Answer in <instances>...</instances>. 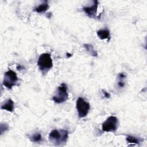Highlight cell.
<instances>
[{"label": "cell", "instance_id": "cell-10", "mask_svg": "<svg viewBox=\"0 0 147 147\" xmlns=\"http://www.w3.org/2000/svg\"><path fill=\"white\" fill-rule=\"evenodd\" d=\"M49 8V5L48 4V3L45 1L43 3L40 4V5H38V6H37L36 7H35L34 9V11L37 12V13H43L45 12L46 10H47V9Z\"/></svg>", "mask_w": 147, "mask_h": 147}, {"label": "cell", "instance_id": "cell-15", "mask_svg": "<svg viewBox=\"0 0 147 147\" xmlns=\"http://www.w3.org/2000/svg\"><path fill=\"white\" fill-rule=\"evenodd\" d=\"M119 81H118V86L120 87H123L125 86V82L122 80V79H123V78H119Z\"/></svg>", "mask_w": 147, "mask_h": 147}, {"label": "cell", "instance_id": "cell-3", "mask_svg": "<svg viewBox=\"0 0 147 147\" xmlns=\"http://www.w3.org/2000/svg\"><path fill=\"white\" fill-rule=\"evenodd\" d=\"M68 98L67 87L65 83H61L58 87L56 94L53 96L52 100L57 103H62L65 102Z\"/></svg>", "mask_w": 147, "mask_h": 147}, {"label": "cell", "instance_id": "cell-11", "mask_svg": "<svg viewBox=\"0 0 147 147\" xmlns=\"http://www.w3.org/2000/svg\"><path fill=\"white\" fill-rule=\"evenodd\" d=\"M84 47L85 48L86 50L92 56H97L98 53L94 49V47L92 45L88 44H84Z\"/></svg>", "mask_w": 147, "mask_h": 147}, {"label": "cell", "instance_id": "cell-9", "mask_svg": "<svg viewBox=\"0 0 147 147\" xmlns=\"http://www.w3.org/2000/svg\"><path fill=\"white\" fill-rule=\"evenodd\" d=\"M98 36L101 40L109 39L110 38V31L107 29H100L96 32Z\"/></svg>", "mask_w": 147, "mask_h": 147}, {"label": "cell", "instance_id": "cell-7", "mask_svg": "<svg viewBox=\"0 0 147 147\" xmlns=\"http://www.w3.org/2000/svg\"><path fill=\"white\" fill-rule=\"evenodd\" d=\"M98 6V2L97 1H94V4L90 6H86L83 7V10L86 14L91 18H94L95 17L97 9Z\"/></svg>", "mask_w": 147, "mask_h": 147}, {"label": "cell", "instance_id": "cell-8", "mask_svg": "<svg viewBox=\"0 0 147 147\" xmlns=\"http://www.w3.org/2000/svg\"><path fill=\"white\" fill-rule=\"evenodd\" d=\"M14 103L11 99H8L3 102L1 106V109L6 110L10 112H13L14 110Z\"/></svg>", "mask_w": 147, "mask_h": 147}, {"label": "cell", "instance_id": "cell-12", "mask_svg": "<svg viewBox=\"0 0 147 147\" xmlns=\"http://www.w3.org/2000/svg\"><path fill=\"white\" fill-rule=\"evenodd\" d=\"M29 139L32 142H38L41 141L42 136L40 133H35L29 137Z\"/></svg>", "mask_w": 147, "mask_h": 147}, {"label": "cell", "instance_id": "cell-17", "mask_svg": "<svg viewBox=\"0 0 147 147\" xmlns=\"http://www.w3.org/2000/svg\"><path fill=\"white\" fill-rule=\"evenodd\" d=\"M17 69L18 70H21V69H23V67H22V66H21V65H18V66H17Z\"/></svg>", "mask_w": 147, "mask_h": 147}, {"label": "cell", "instance_id": "cell-16", "mask_svg": "<svg viewBox=\"0 0 147 147\" xmlns=\"http://www.w3.org/2000/svg\"><path fill=\"white\" fill-rule=\"evenodd\" d=\"M102 91H103V94H104V96H105L106 98H110V94H109V92H107L106 91H105V90H103Z\"/></svg>", "mask_w": 147, "mask_h": 147}, {"label": "cell", "instance_id": "cell-14", "mask_svg": "<svg viewBox=\"0 0 147 147\" xmlns=\"http://www.w3.org/2000/svg\"><path fill=\"white\" fill-rule=\"evenodd\" d=\"M9 127L8 125L6 123H1V134H2L3 132H5L7 129Z\"/></svg>", "mask_w": 147, "mask_h": 147}, {"label": "cell", "instance_id": "cell-2", "mask_svg": "<svg viewBox=\"0 0 147 147\" xmlns=\"http://www.w3.org/2000/svg\"><path fill=\"white\" fill-rule=\"evenodd\" d=\"M37 65L42 74H47L53 67V62L50 54L44 53L38 59Z\"/></svg>", "mask_w": 147, "mask_h": 147}, {"label": "cell", "instance_id": "cell-13", "mask_svg": "<svg viewBox=\"0 0 147 147\" xmlns=\"http://www.w3.org/2000/svg\"><path fill=\"white\" fill-rule=\"evenodd\" d=\"M126 141L128 143H131V144H138L140 142L139 140L135 137L131 136H127L126 138Z\"/></svg>", "mask_w": 147, "mask_h": 147}, {"label": "cell", "instance_id": "cell-4", "mask_svg": "<svg viewBox=\"0 0 147 147\" xmlns=\"http://www.w3.org/2000/svg\"><path fill=\"white\" fill-rule=\"evenodd\" d=\"M76 107L79 117L80 118H84L88 114L90 109V104L87 102L84 98L79 97L76 100Z\"/></svg>", "mask_w": 147, "mask_h": 147}, {"label": "cell", "instance_id": "cell-1", "mask_svg": "<svg viewBox=\"0 0 147 147\" xmlns=\"http://www.w3.org/2000/svg\"><path fill=\"white\" fill-rule=\"evenodd\" d=\"M68 137V132L66 130H53L49 135V141L56 145L66 142Z\"/></svg>", "mask_w": 147, "mask_h": 147}, {"label": "cell", "instance_id": "cell-5", "mask_svg": "<svg viewBox=\"0 0 147 147\" xmlns=\"http://www.w3.org/2000/svg\"><path fill=\"white\" fill-rule=\"evenodd\" d=\"M18 77L16 73L9 69L5 72L3 81V84L7 88H11L12 87L16 85V83L18 81Z\"/></svg>", "mask_w": 147, "mask_h": 147}, {"label": "cell", "instance_id": "cell-6", "mask_svg": "<svg viewBox=\"0 0 147 147\" xmlns=\"http://www.w3.org/2000/svg\"><path fill=\"white\" fill-rule=\"evenodd\" d=\"M118 123L116 117L110 116L102 123V130L105 132H114L118 127Z\"/></svg>", "mask_w": 147, "mask_h": 147}]
</instances>
